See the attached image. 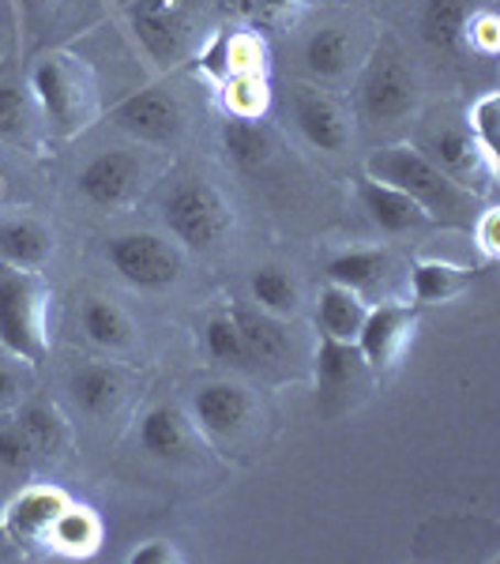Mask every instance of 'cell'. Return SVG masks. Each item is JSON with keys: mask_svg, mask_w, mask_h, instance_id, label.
Masks as SVG:
<instances>
[{"mask_svg": "<svg viewBox=\"0 0 500 564\" xmlns=\"http://www.w3.org/2000/svg\"><path fill=\"white\" fill-rule=\"evenodd\" d=\"M113 121L143 143H170L185 129V113H181L177 98L159 87L135 90V95L124 98L113 109Z\"/></svg>", "mask_w": 500, "mask_h": 564, "instance_id": "8", "label": "cell"}, {"mask_svg": "<svg viewBox=\"0 0 500 564\" xmlns=\"http://www.w3.org/2000/svg\"><path fill=\"white\" fill-rule=\"evenodd\" d=\"M430 151H433V162H436V166H441L452 181L475 177L481 166H486V174L493 177V170H489L486 154L478 151L475 135H467V132L448 129V132L433 135V140H430Z\"/></svg>", "mask_w": 500, "mask_h": 564, "instance_id": "24", "label": "cell"}, {"mask_svg": "<svg viewBox=\"0 0 500 564\" xmlns=\"http://www.w3.org/2000/svg\"><path fill=\"white\" fill-rule=\"evenodd\" d=\"M68 391L72 399L79 403V411L90 414V417H106L121 406L124 399V388H121V377L109 372L106 366H84L72 372L68 380Z\"/></svg>", "mask_w": 500, "mask_h": 564, "instance_id": "17", "label": "cell"}, {"mask_svg": "<svg viewBox=\"0 0 500 564\" xmlns=\"http://www.w3.org/2000/svg\"><path fill=\"white\" fill-rule=\"evenodd\" d=\"M135 26H140L148 39L162 34L166 42H174L181 34V4L177 0H140L132 12Z\"/></svg>", "mask_w": 500, "mask_h": 564, "instance_id": "31", "label": "cell"}, {"mask_svg": "<svg viewBox=\"0 0 500 564\" xmlns=\"http://www.w3.org/2000/svg\"><path fill=\"white\" fill-rule=\"evenodd\" d=\"M497 109H500V98H497V90H489L481 102L470 109V132H475V143H478V151L486 154V162H489V170L497 174V159H500V143H497V129H500V117H497Z\"/></svg>", "mask_w": 500, "mask_h": 564, "instance_id": "32", "label": "cell"}, {"mask_svg": "<svg viewBox=\"0 0 500 564\" xmlns=\"http://www.w3.org/2000/svg\"><path fill=\"white\" fill-rule=\"evenodd\" d=\"M417 327V313L411 305H377L366 313L358 335H354V347H358L361 361L372 372L392 369L399 358H403L406 343L414 339Z\"/></svg>", "mask_w": 500, "mask_h": 564, "instance_id": "6", "label": "cell"}, {"mask_svg": "<svg viewBox=\"0 0 500 564\" xmlns=\"http://www.w3.org/2000/svg\"><path fill=\"white\" fill-rule=\"evenodd\" d=\"M252 290V302H257L263 313H275V316H290L297 313V282L286 275L283 268H257L249 279Z\"/></svg>", "mask_w": 500, "mask_h": 564, "instance_id": "29", "label": "cell"}, {"mask_svg": "<svg viewBox=\"0 0 500 564\" xmlns=\"http://www.w3.org/2000/svg\"><path fill=\"white\" fill-rule=\"evenodd\" d=\"M15 391H20V384H15V377L8 369H0V406H8L15 399Z\"/></svg>", "mask_w": 500, "mask_h": 564, "instance_id": "40", "label": "cell"}, {"mask_svg": "<svg viewBox=\"0 0 500 564\" xmlns=\"http://www.w3.org/2000/svg\"><path fill=\"white\" fill-rule=\"evenodd\" d=\"M497 223H500V215L497 212H486L478 218V245H481V252H486L489 260L500 252V241H497Z\"/></svg>", "mask_w": 500, "mask_h": 564, "instance_id": "39", "label": "cell"}, {"mask_svg": "<svg viewBox=\"0 0 500 564\" xmlns=\"http://www.w3.org/2000/svg\"><path fill=\"white\" fill-rule=\"evenodd\" d=\"M238 321L241 335H244V347H249L252 361H279L286 354V332L271 321L268 313H252V308H238L230 313Z\"/></svg>", "mask_w": 500, "mask_h": 564, "instance_id": "27", "label": "cell"}, {"mask_svg": "<svg viewBox=\"0 0 500 564\" xmlns=\"http://www.w3.org/2000/svg\"><path fill=\"white\" fill-rule=\"evenodd\" d=\"M230 84H233V90L226 95V102H230L233 117H257L263 109V102H268L263 79L260 76H233Z\"/></svg>", "mask_w": 500, "mask_h": 564, "instance_id": "35", "label": "cell"}, {"mask_svg": "<svg viewBox=\"0 0 500 564\" xmlns=\"http://www.w3.org/2000/svg\"><path fill=\"white\" fill-rule=\"evenodd\" d=\"M98 539H102V527H98V520L87 508H76V505H68L65 512L57 516V523L50 527V534H45V542L57 553H68V557H87V553H95Z\"/></svg>", "mask_w": 500, "mask_h": 564, "instance_id": "25", "label": "cell"}, {"mask_svg": "<svg viewBox=\"0 0 500 564\" xmlns=\"http://www.w3.org/2000/svg\"><path fill=\"white\" fill-rule=\"evenodd\" d=\"M388 268H392L388 252L354 249V252H339V257H331L324 271L335 286H347V290H354V294H369L380 279H388Z\"/></svg>", "mask_w": 500, "mask_h": 564, "instance_id": "19", "label": "cell"}, {"mask_svg": "<svg viewBox=\"0 0 500 564\" xmlns=\"http://www.w3.org/2000/svg\"><path fill=\"white\" fill-rule=\"evenodd\" d=\"M31 129V109H26V98L23 90L0 84V135L4 140H15Z\"/></svg>", "mask_w": 500, "mask_h": 564, "instance_id": "34", "label": "cell"}, {"mask_svg": "<svg viewBox=\"0 0 500 564\" xmlns=\"http://www.w3.org/2000/svg\"><path fill=\"white\" fill-rule=\"evenodd\" d=\"M45 308L50 290L31 268L0 263V347L39 366L45 358Z\"/></svg>", "mask_w": 500, "mask_h": 564, "instance_id": "2", "label": "cell"}, {"mask_svg": "<svg viewBox=\"0 0 500 564\" xmlns=\"http://www.w3.org/2000/svg\"><path fill=\"white\" fill-rule=\"evenodd\" d=\"M470 39V45H478L481 53H497V39H500V26L493 15H478V20H470V26L463 31Z\"/></svg>", "mask_w": 500, "mask_h": 564, "instance_id": "38", "label": "cell"}, {"mask_svg": "<svg viewBox=\"0 0 500 564\" xmlns=\"http://www.w3.org/2000/svg\"><path fill=\"white\" fill-rule=\"evenodd\" d=\"M350 53H354V45H350V34L343 31V26H320V31L305 42V65L313 76L335 79V76L347 72Z\"/></svg>", "mask_w": 500, "mask_h": 564, "instance_id": "26", "label": "cell"}, {"mask_svg": "<svg viewBox=\"0 0 500 564\" xmlns=\"http://www.w3.org/2000/svg\"><path fill=\"white\" fill-rule=\"evenodd\" d=\"M140 181H143V170H140V159H135V154L102 151L79 170L76 188H79V196L95 207H121L135 196Z\"/></svg>", "mask_w": 500, "mask_h": 564, "instance_id": "9", "label": "cell"}, {"mask_svg": "<svg viewBox=\"0 0 500 564\" xmlns=\"http://www.w3.org/2000/svg\"><path fill=\"white\" fill-rule=\"evenodd\" d=\"M358 199H361V212L369 215L372 226H380L384 234H406L414 226L430 223V215L422 212V204H414L406 193L399 188L384 185V181H372L366 177L358 185Z\"/></svg>", "mask_w": 500, "mask_h": 564, "instance_id": "13", "label": "cell"}, {"mask_svg": "<svg viewBox=\"0 0 500 564\" xmlns=\"http://www.w3.org/2000/svg\"><path fill=\"white\" fill-rule=\"evenodd\" d=\"M106 257L135 290H166L181 279V252L159 234H121L109 241Z\"/></svg>", "mask_w": 500, "mask_h": 564, "instance_id": "4", "label": "cell"}, {"mask_svg": "<svg viewBox=\"0 0 500 564\" xmlns=\"http://www.w3.org/2000/svg\"><path fill=\"white\" fill-rule=\"evenodd\" d=\"M294 121H297V132H302L316 151H331V154L347 151V143H350L347 117H343V109L327 95H320V90H297Z\"/></svg>", "mask_w": 500, "mask_h": 564, "instance_id": "10", "label": "cell"}, {"mask_svg": "<svg viewBox=\"0 0 500 564\" xmlns=\"http://www.w3.org/2000/svg\"><path fill=\"white\" fill-rule=\"evenodd\" d=\"M417 106V84L399 57H377L361 84V109L372 124H395Z\"/></svg>", "mask_w": 500, "mask_h": 564, "instance_id": "7", "label": "cell"}, {"mask_svg": "<svg viewBox=\"0 0 500 564\" xmlns=\"http://www.w3.org/2000/svg\"><path fill=\"white\" fill-rule=\"evenodd\" d=\"M204 347L215 361H222V366H233V369L252 366V354H249V347H244V335H241V327L230 313L211 316V321H207Z\"/></svg>", "mask_w": 500, "mask_h": 564, "instance_id": "30", "label": "cell"}, {"mask_svg": "<svg viewBox=\"0 0 500 564\" xmlns=\"http://www.w3.org/2000/svg\"><path fill=\"white\" fill-rule=\"evenodd\" d=\"M0 188H4V185H0Z\"/></svg>", "mask_w": 500, "mask_h": 564, "instance_id": "41", "label": "cell"}, {"mask_svg": "<svg viewBox=\"0 0 500 564\" xmlns=\"http://www.w3.org/2000/svg\"><path fill=\"white\" fill-rule=\"evenodd\" d=\"M366 174L372 181H384V185L406 193L414 204H422V212L430 218L463 223L470 212V196L459 188V181H452L433 159H425V154L414 148L377 151L366 162Z\"/></svg>", "mask_w": 500, "mask_h": 564, "instance_id": "1", "label": "cell"}, {"mask_svg": "<svg viewBox=\"0 0 500 564\" xmlns=\"http://www.w3.org/2000/svg\"><path fill=\"white\" fill-rule=\"evenodd\" d=\"M20 430L26 433V441H31L34 456L42 459H61L68 452V422L61 417L57 406H45V403H31L20 411Z\"/></svg>", "mask_w": 500, "mask_h": 564, "instance_id": "21", "label": "cell"}, {"mask_svg": "<svg viewBox=\"0 0 500 564\" xmlns=\"http://www.w3.org/2000/svg\"><path fill=\"white\" fill-rule=\"evenodd\" d=\"M222 148L241 170H260L268 166L275 140H271V132L263 129L257 117H233V121L222 124Z\"/></svg>", "mask_w": 500, "mask_h": 564, "instance_id": "23", "label": "cell"}, {"mask_svg": "<svg viewBox=\"0 0 500 564\" xmlns=\"http://www.w3.org/2000/svg\"><path fill=\"white\" fill-rule=\"evenodd\" d=\"M361 372H366V361L354 343L320 335V343H316V388L324 395H339V391L354 388Z\"/></svg>", "mask_w": 500, "mask_h": 564, "instance_id": "15", "label": "cell"}, {"mask_svg": "<svg viewBox=\"0 0 500 564\" xmlns=\"http://www.w3.org/2000/svg\"><path fill=\"white\" fill-rule=\"evenodd\" d=\"M31 90L39 98L42 113L57 124L61 132H72L87 117V84L84 72L72 65V57H45L31 72Z\"/></svg>", "mask_w": 500, "mask_h": 564, "instance_id": "5", "label": "cell"}, {"mask_svg": "<svg viewBox=\"0 0 500 564\" xmlns=\"http://www.w3.org/2000/svg\"><path fill=\"white\" fill-rule=\"evenodd\" d=\"M467 31V8L463 0H430L422 12V39L436 50H456Z\"/></svg>", "mask_w": 500, "mask_h": 564, "instance_id": "28", "label": "cell"}, {"mask_svg": "<svg viewBox=\"0 0 500 564\" xmlns=\"http://www.w3.org/2000/svg\"><path fill=\"white\" fill-rule=\"evenodd\" d=\"M34 463V448L20 430V422H0V470L4 475H26Z\"/></svg>", "mask_w": 500, "mask_h": 564, "instance_id": "33", "label": "cell"}, {"mask_svg": "<svg viewBox=\"0 0 500 564\" xmlns=\"http://www.w3.org/2000/svg\"><path fill=\"white\" fill-rule=\"evenodd\" d=\"M302 0H226V8L241 15H290Z\"/></svg>", "mask_w": 500, "mask_h": 564, "instance_id": "37", "label": "cell"}, {"mask_svg": "<svg viewBox=\"0 0 500 564\" xmlns=\"http://www.w3.org/2000/svg\"><path fill=\"white\" fill-rule=\"evenodd\" d=\"M475 271L456 268V263H441V260H422L411 268V290L414 302L422 305H436V302H452L456 294L470 286Z\"/></svg>", "mask_w": 500, "mask_h": 564, "instance_id": "22", "label": "cell"}, {"mask_svg": "<svg viewBox=\"0 0 500 564\" xmlns=\"http://www.w3.org/2000/svg\"><path fill=\"white\" fill-rule=\"evenodd\" d=\"M140 444L154 459H185L193 452V422L174 403H159L143 414L140 422Z\"/></svg>", "mask_w": 500, "mask_h": 564, "instance_id": "14", "label": "cell"}, {"mask_svg": "<svg viewBox=\"0 0 500 564\" xmlns=\"http://www.w3.org/2000/svg\"><path fill=\"white\" fill-rule=\"evenodd\" d=\"M68 508V497L61 489H45V486H34V489H23L20 497L8 505L4 512V531L8 539L15 542H45L50 527L57 523V516Z\"/></svg>", "mask_w": 500, "mask_h": 564, "instance_id": "12", "label": "cell"}, {"mask_svg": "<svg viewBox=\"0 0 500 564\" xmlns=\"http://www.w3.org/2000/svg\"><path fill=\"white\" fill-rule=\"evenodd\" d=\"M79 321H84L87 339L102 350L121 354V350H129L132 339H135L129 313H124L121 305L106 302V297H90V302L84 305V313H79Z\"/></svg>", "mask_w": 500, "mask_h": 564, "instance_id": "18", "label": "cell"}, {"mask_svg": "<svg viewBox=\"0 0 500 564\" xmlns=\"http://www.w3.org/2000/svg\"><path fill=\"white\" fill-rule=\"evenodd\" d=\"M196 425L211 436H238L252 417V395L241 384H207L193 395Z\"/></svg>", "mask_w": 500, "mask_h": 564, "instance_id": "11", "label": "cell"}, {"mask_svg": "<svg viewBox=\"0 0 500 564\" xmlns=\"http://www.w3.org/2000/svg\"><path fill=\"white\" fill-rule=\"evenodd\" d=\"M53 252V238L42 223H31V218H15V223L0 226V257L4 263H15V268H42Z\"/></svg>", "mask_w": 500, "mask_h": 564, "instance_id": "20", "label": "cell"}, {"mask_svg": "<svg viewBox=\"0 0 500 564\" xmlns=\"http://www.w3.org/2000/svg\"><path fill=\"white\" fill-rule=\"evenodd\" d=\"M162 218H166L170 234L188 245V249H215L226 238L233 215L226 207V199L215 193L207 181H181L174 193L162 204Z\"/></svg>", "mask_w": 500, "mask_h": 564, "instance_id": "3", "label": "cell"}, {"mask_svg": "<svg viewBox=\"0 0 500 564\" xmlns=\"http://www.w3.org/2000/svg\"><path fill=\"white\" fill-rule=\"evenodd\" d=\"M366 302L361 294H354L347 286H324L320 290V302H316V324H320V335H331V339L354 343L358 335L361 321H366Z\"/></svg>", "mask_w": 500, "mask_h": 564, "instance_id": "16", "label": "cell"}, {"mask_svg": "<svg viewBox=\"0 0 500 564\" xmlns=\"http://www.w3.org/2000/svg\"><path fill=\"white\" fill-rule=\"evenodd\" d=\"M181 561H185V553L166 539H151V542H143L140 550L129 553V564H181Z\"/></svg>", "mask_w": 500, "mask_h": 564, "instance_id": "36", "label": "cell"}]
</instances>
